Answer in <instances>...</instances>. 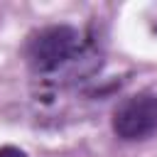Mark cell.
<instances>
[{
	"label": "cell",
	"mask_w": 157,
	"mask_h": 157,
	"mask_svg": "<svg viewBox=\"0 0 157 157\" xmlns=\"http://www.w3.org/2000/svg\"><path fill=\"white\" fill-rule=\"evenodd\" d=\"M113 130L123 140H145L157 130V96L135 93L113 110Z\"/></svg>",
	"instance_id": "obj_2"
},
{
	"label": "cell",
	"mask_w": 157,
	"mask_h": 157,
	"mask_svg": "<svg viewBox=\"0 0 157 157\" xmlns=\"http://www.w3.org/2000/svg\"><path fill=\"white\" fill-rule=\"evenodd\" d=\"M78 49V32L69 25L44 27L27 42V64L37 74H52L61 69Z\"/></svg>",
	"instance_id": "obj_1"
},
{
	"label": "cell",
	"mask_w": 157,
	"mask_h": 157,
	"mask_svg": "<svg viewBox=\"0 0 157 157\" xmlns=\"http://www.w3.org/2000/svg\"><path fill=\"white\" fill-rule=\"evenodd\" d=\"M0 157H27V155L15 145H2L0 147Z\"/></svg>",
	"instance_id": "obj_3"
}]
</instances>
